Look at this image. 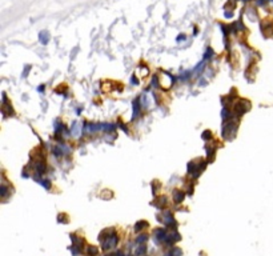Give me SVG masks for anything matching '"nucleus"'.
I'll return each instance as SVG.
<instances>
[{"mask_svg":"<svg viewBox=\"0 0 273 256\" xmlns=\"http://www.w3.org/2000/svg\"><path fill=\"white\" fill-rule=\"evenodd\" d=\"M185 39V36L184 35H180V36H177V40H184Z\"/></svg>","mask_w":273,"mask_h":256,"instance_id":"9","label":"nucleus"},{"mask_svg":"<svg viewBox=\"0 0 273 256\" xmlns=\"http://www.w3.org/2000/svg\"><path fill=\"white\" fill-rule=\"evenodd\" d=\"M48 182H50V180H41V186H44V187H46V188H50V187H51V184H50V183H48Z\"/></svg>","mask_w":273,"mask_h":256,"instance_id":"7","label":"nucleus"},{"mask_svg":"<svg viewBox=\"0 0 273 256\" xmlns=\"http://www.w3.org/2000/svg\"><path fill=\"white\" fill-rule=\"evenodd\" d=\"M236 133V124L233 121H229V123H225L224 125V129H223V136L225 139H232Z\"/></svg>","mask_w":273,"mask_h":256,"instance_id":"1","label":"nucleus"},{"mask_svg":"<svg viewBox=\"0 0 273 256\" xmlns=\"http://www.w3.org/2000/svg\"><path fill=\"white\" fill-rule=\"evenodd\" d=\"M249 107H250V104L248 101H245V100L239 101V104H236V107H235L236 115H237V116H241L242 113H245L246 111L249 109Z\"/></svg>","mask_w":273,"mask_h":256,"instance_id":"2","label":"nucleus"},{"mask_svg":"<svg viewBox=\"0 0 273 256\" xmlns=\"http://www.w3.org/2000/svg\"><path fill=\"white\" fill-rule=\"evenodd\" d=\"M173 196H175V202L176 203H181L183 202V199H184V194L180 192V191H175Z\"/></svg>","mask_w":273,"mask_h":256,"instance_id":"4","label":"nucleus"},{"mask_svg":"<svg viewBox=\"0 0 273 256\" xmlns=\"http://www.w3.org/2000/svg\"><path fill=\"white\" fill-rule=\"evenodd\" d=\"M212 56V50L211 48H208L207 50V55H205V59H209Z\"/></svg>","mask_w":273,"mask_h":256,"instance_id":"8","label":"nucleus"},{"mask_svg":"<svg viewBox=\"0 0 273 256\" xmlns=\"http://www.w3.org/2000/svg\"><path fill=\"white\" fill-rule=\"evenodd\" d=\"M39 39H40V42H41L43 44H47V43L50 42V35H48V32H47V31L40 32V35H39Z\"/></svg>","mask_w":273,"mask_h":256,"instance_id":"3","label":"nucleus"},{"mask_svg":"<svg viewBox=\"0 0 273 256\" xmlns=\"http://www.w3.org/2000/svg\"><path fill=\"white\" fill-rule=\"evenodd\" d=\"M87 252H88L89 256H96L97 255V248H96V247H89Z\"/></svg>","mask_w":273,"mask_h":256,"instance_id":"5","label":"nucleus"},{"mask_svg":"<svg viewBox=\"0 0 273 256\" xmlns=\"http://www.w3.org/2000/svg\"><path fill=\"white\" fill-rule=\"evenodd\" d=\"M145 227H148L147 221H140V223H137V225H136V231H140L141 228H145Z\"/></svg>","mask_w":273,"mask_h":256,"instance_id":"6","label":"nucleus"}]
</instances>
